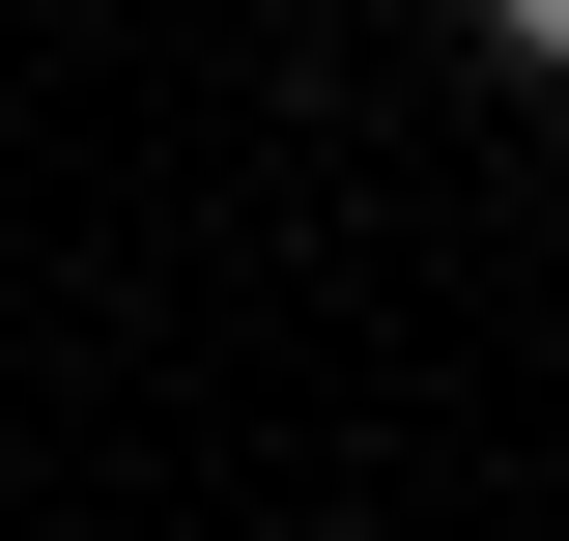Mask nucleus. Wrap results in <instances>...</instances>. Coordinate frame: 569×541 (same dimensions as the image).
Instances as JSON below:
<instances>
[{
  "label": "nucleus",
  "mask_w": 569,
  "mask_h": 541,
  "mask_svg": "<svg viewBox=\"0 0 569 541\" xmlns=\"http://www.w3.org/2000/svg\"><path fill=\"white\" fill-rule=\"evenodd\" d=\"M485 58H541V86H569V0H485Z\"/></svg>",
  "instance_id": "obj_1"
}]
</instances>
